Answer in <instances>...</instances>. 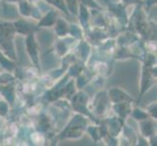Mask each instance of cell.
<instances>
[{
    "instance_id": "obj_1",
    "label": "cell",
    "mask_w": 157,
    "mask_h": 146,
    "mask_svg": "<svg viewBox=\"0 0 157 146\" xmlns=\"http://www.w3.org/2000/svg\"><path fill=\"white\" fill-rule=\"evenodd\" d=\"M29 48L31 49V51L29 50V53L31 54V56H32V58L34 59V61L36 62V50H35V44H34V42L33 40H32V38L29 39Z\"/></svg>"
}]
</instances>
